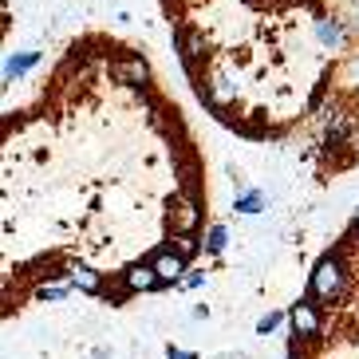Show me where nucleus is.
Masks as SVG:
<instances>
[{"instance_id": "13", "label": "nucleus", "mask_w": 359, "mask_h": 359, "mask_svg": "<svg viewBox=\"0 0 359 359\" xmlns=\"http://www.w3.org/2000/svg\"><path fill=\"white\" fill-rule=\"evenodd\" d=\"M201 280H205V276H201V273H190V276H182V288H198Z\"/></svg>"}, {"instance_id": "11", "label": "nucleus", "mask_w": 359, "mask_h": 359, "mask_svg": "<svg viewBox=\"0 0 359 359\" xmlns=\"http://www.w3.org/2000/svg\"><path fill=\"white\" fill-rule=\"evenodd\" d=\"M225 241H229V233H225V225H213V229L205 233V249H210V253H222V249H225Z\"/></svg>"}, {"instance_id": "8", "label": "nucleus", "mask_w": 359, "mask_h": 359, "mask_svg": "<svg viewBox=\"0 0 359 359\" xmlns=\"http://www.w3.org/2000/svg\"><path fill=\"white\" fill-rule=\"evenodd\" d=\"M162 276L154 273V264H138V269H130L127 273V288L130 292H150V288H158Z\"/></svg>"}, {"instance_id": "7", "label": "nucleus", "mask_w": 359, "mask_h": 359, "mask_svg": "<svg viewBox=\"0 0 359 359\" xmlns=\"http://www.w3.org/2000/svg\"><path fill=\"white\" fill-rule=\"evenodd\" d=\"M316 36H320L324 48H332V52H339V48L348 43V28H344L339 20H332V16H320L316 20Z\"/></svg>"}, {"instance_id": "6", "label": "nucleus", "mask_w": 359, "mask_h": 359, "mask_svg": "<svg viewBox=\"0 0 359 359\" xmlns=\"http://www.w3.org/2000/svg\"><path fill=\"white\" fill-rule=\"evenodd\" d=\"M174 48L182 52V64H186V72H194V67H198V60L205 55V36L178 28V32H174Z\"/></svg>"}, {"instance_id": "12", "label": "nucleus", "mask_w": 359, "mask_h": 359, "mask_svg": "<svg viewBox=\"0 0 359 359\" xmlns=\"http://www.w3.org/2000/svg\"><path fill=\"white\" fill-rule=\"evenodd\" d=\"M237 210H241V213H261L264 210V198L257 190H249V194H241V198H237Z\"/></svg>"}, {"instance_id": "1", "label": "nucleus", "mask_w": 359, "mask_h": 359, "mask_svg": "<svg viewBox=\"0 0 359 359\" xmlns=\"http://www.w3.org/2000/svg\"><path fill=\"white\" fill-rule=\"evenodd\" d=\"M351 285V264H348V253L336 249V253H324L312 269V280H308V296L312 300H324V304H336L339 296L348 292Z\"/></svg>"}, {"instance_id": "2", "label": "nucleus", "mask_w": 359, "mask_h": 359, "mask_svg": "<svg viewBox=\"0 0 359 359\" xmlns=\"http://www.w3.org/2000/svg\"><path fill=\"white\" fill-rule=\"evenodd\" d=\"M201 95H205V103H210L213 111H222V107L237 103V83H233L229 75H210L205 87H201Z\"/></svg>"}, {"instance_id": "9", "label": "nucleus", "mask_w": 359, "mask_h": 359, "mask_svg": "<svg viewBox=\"0 0 359 359\" xmlns=\"http://www.w3.org/2000/svg\"><path fill=\"white\" fill-rule=\"evenodd\" d=\"M36 64H40V52H16V55H8V64H4V83L20 79V75L32 72Z\"/></svg>"}, {"instance_id": "10", "label": "nucleus", "mask_w": 359, "mask_h": 359, "mask_svg": "<svg viewBox=\"0 0 359 359\" xmlns=\"http://www.w3.org/2000/svg\"><path fill=\"white\" fill-rule=\"evenodd\" d=\"M72 285L83 288V292H99L103 280H99V273H91V269H72Z\"/></svg>"}, {"instance_id": "4", "label": "nucleus", "mask_w": 359, "mask_h": 359, "mask_svg": "<svg viewBox=\"0 0 359 359\" xmlns=\"http://www.w3.org/2000/svg\"><path fill=\"white\" fill-rule=\"evenodd\" d=\"M111 75H115L118 83H127V87H142L147 75H150V67H147L142 55H127V60H115V64H111Z\"/></svg>"}, {"instance_id": "5", "label": "nucleus", "mask_w": 359, "mask_h": 359, "mask_svg": "<svg viewBox=\"0 0 359 359\" xmlns=\"http://www.w3.org/2000/svg\"><path fill=\"white\" fill-rule=\"evenodd\" d=\"M201 225V205L194 198H182L174 201V210H170V229L174 233H194Z\"/></svg>"}, {"instance_id": "3", "label": "nucleus", "mask_w": 359, "mask_h": 359, "mask_svg": "<svg viewBox=\"0 0 359 359\" xmlns=\"http://www.w3.org/2000/svg\"><path fill=\"white\" fill-rule=\"evenodd\" d=\"M150 264H154V273L162 276V285H166V280H182V273H186V257H182L174 245H170V249H154Z\"/></svg>"}]
</instances>
